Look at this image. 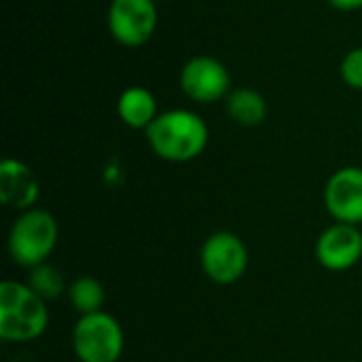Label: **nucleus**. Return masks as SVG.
Listing matches in <instances>:
<instances>
[{
	"label": "nucleus",
	"mask_w": 362,
	"mask_h": 362,
	"mask_svg": "<svg viewBox=\"0 0 362 362\" xmlns=\"http://www.w3.org/2000/svg\"><path fill=\"white\" fill-rule=\"evenodd\" d=\"M329 4L337 11H344V13H352V11L362 8V0H329Z\"/></svg>",
	"instance_id": "16"
},
{
	"label": "nucleus",
	"mask_w": 362,
	"mask_h": 362,
	"mask_svg": "<svg viewBox=\"0 0 362 362\" xmlns=\"http://www.w3.org/2000/svg\"><path fill=\"white\" fill-rule=\"evenodd\" d=\"M72 350L78 362H119L125 350L121 322L108 312L78 316L72 329Z\"/></svg>",
	"instance_id": "4"
},
{
	"label": "nucleus",
	"mask_w": 362,
	"mask_h": 362,
	"mask_svg": "<svg viewBox=\"0 0 362 362\" xmlns=\"http://www.w3.org/2000/svg\"><path fill=\"white\" fill-rule=\"evenodd\" d=\"M316 261L329 272H348L362 259V231L356 225L333 223L316 240Z\"/></svg>",
	"instance_id": "8"
},
{
	"label": "nucleus",
	"mask_w": 362,
	"mask_h": 362,
	"mask_svg": "<svg viewBox=\"0 0 362 362\" xmlns=\"http://www.w3.org/2000/svg\"><path fill=\"white\" fill-rule=\"evenodd\" d=\"M155 2H161V0H155Z\"/></svg>",
	"instance_id": "17"
},
{
	"label": "nucleus",
	"mask_w": 362,
	"mask_h": 362,
	"mask_svg": "<svg viewBox=\"0 0 362 362\" xmlns=\"http://www.w3.org/2000/svg\"><path fill=\"white\" fill-rule=\"evenodd\" d=\"M59 240L57 218L45 208H30L19 212L11 225L6 248L13 263L19 267L32 269L40 263H47L53 255Z\"/></svg>",
	"instance_id": "3"
},
{
	"label": "nucleus",
	"mask_w": 362,
	"mask_h": 362,
	"mask_svg": "<svg viewBox=\"0 0 362 362\" xmlns=\"http://www.w3.org/2000/svg\"><path fill=\"white\" fill-rule=\"evenodd\" d=\"M38 195L40 185L30 165L13 157L0 161V199L6 208L25 212L36 206Z\"/></svg>",
	"instance_id": "10"
},
{
	"label": "nucleus",
	"mask_w": 362,
	"mask_h": 362,
	"mask_svg": "<svg viewBox=\"0 0 362 362\" xmlns=\"http://www.w3.org/2000/svg\"><path fill=\"white\" fill-rule=\"evenodd\" d=\"M144 136L151 151L170 163H187L197 159L210 142L208 123L204 117L189 108H172L159 112Z\"/></svg>",
	"instance_id": "1"
},
{
	"label": "nucleus",
	"mask_w": 362,
	"mask_h": 362,
	"mask_svg": "<svg viewBox=\"0 0 362 362\" xmlns=\"http://www.w3.org/2000/svg\"><path fill=\"white\" fill-rule=\"evenodd\" d=\"M49 327L47 301L28 282L4 280L0 284V337L8 344H30Z\"/></svg>",
	"instance_id": "2"
},
{
	"label": "nucleus",
	"mask_w": 362,
	"mask_h": 362,
	"mask_svg": "<svg viewBox=\"0 0 362 362\" xmlns=\"http://www.w3.org/2000/svg\"><path fill=\"white\" fill-rule=\"evenodd\" d=\"M199 263L214 284L231 286L240 282L248 269V248L240 235L216 231L202 244Z\"/></svg>",
	"instance_id": "5"
},
{
	"label": "nucleus",
	"mask_w": 362,
	"mask_h": 362,
	"mask_svg": "<svg viewBox=\"0 0 362 362\" xmlns=\"http://www.w3.org/2000/svg\"><path fill=\"white\" fill-rule=\"evenodd\" d=\"M178 85L189 100L197 104H216L231 93V74L221 59L195 55L182 64Z\"/></svg>",
	"instance_id": "7"
},
{
	"label": "nucleus",
	"mask_w": 362,
	"mask_h": 362,
	"mask_svg": "<svg viewBox=\"0 0 362 362\" xmlns=\"http://www.w3.org/2000/svg\"><path fill=\"white\" fill-rule=\"evenodd\" d=\"M157 21L155 0H110L108 4V32L121 47L138 49L146 45L157 30Z\"/></svg>",
	"instance_id": "6"
},
{
	"label": "nucleus",
	"mask_w": 362,
	"mask_h": 362,
	"mask_svg": "<svg viewBox=\"0 0 362 362\" xmlns=\"http://www.w3.org/2000/svg\"><path fill=\"white\" fill-rule=\"evenodd\" d=\"M28 286L42 297L47 303L49 301H57L64 293H66V278L64 274L51 265V263H40L32 269H28Z\"/></svg>",
	"instance_id": "14"
},
{
	"label": "nucleus",
	"mask_w": 362,
	"mask_h": 362,
	"mask_svg": "<svg viewBox=\"0 0 362 362\" xmlns=\"http://www.w3.org/2000/svg\"><path fill=\"white\" fill-rule=\"evenodd\" d=\"M325 206L335 223H362V168H341L327 180Z\"/></svg>",
	"instance_id": "9"
},
{
	"label": "nucleus",
	"mask_w": 362,
	"mask_h": 362,
	"mask_svg": "<svg viewBox=\"0 0 362 362\" xmlns=\"http://www.w3.org/2000/svg\"><path fill=\"white\" fill-rule=\"evenodd\" d=\"M339 74L350 89L362 91V47H354L344 55L339 64Z\"/></svg>",
	"instance_id": "15"
},
{
	"label": "nucleus",
	"mask_w": 362,
	"mask_h": 362,
	"mask_svg": "<svg viewBox=\"0 0 362 362\" xmlns=\"http://www.w3.org/2000/svg\"><path fill=\"white\" fill-rule=\"evenodd\" d=\"M117 115L129 129L146 132L148 125L159 117L157 98L151 89L142 85L125 87L117 100Z\"/></svg>",
	"instance_id": "11"
},
{
	"label": "nucleus",
	"mask_w": 362,
	"mask_h": 362,
	"mask_svg": "<svg viewBox=\"0 0 362 362\" xmlns=\"http://www.w3.org/2000/svg\"><path fill=\"white\" fill-rule=\"evenodd\" d=\"M68 299H70L72 308L78 312V316H87V314L102 312V305L106 301V293H104V286L98 278L78 276L68 286Z\"/></svg>",
	"instance_id": "13"
},
{
	"label": "nucleus",
	"mask_w": 362,
	"mask_h": 362,
	"mask_svg": "<svg viewBox=\"0 0 362 362\" xmlns=\"http://www.w3.org/2000/svg\"><path fill=\"white\" fill-rule=\"evenodd\" d=\"M227 115L242 127H259L267 119V100L252 87H238L225 98Z\"/></svg>",
	"instance_id": "12"
}]
</instances>
